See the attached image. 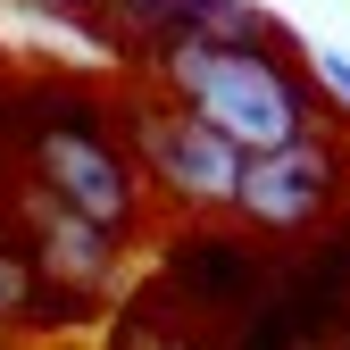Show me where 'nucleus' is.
Returning a JSON list of instances; mask_svg holds the SVG:
<instances>
[{
  "instance_id": "obj_1",
  "label": "nucleus",
  "mask_w": 350,
  "mask_h": 350,
  "mask_svg": "<svg viewBox=\"0 0 350 350\" xmlns=\"http://www.w3.org/2000/svg\"><path fill=\"white\" fill-rule=\"evenodd\" d=\"M0 159L17 167L33 200L67 217H92L100 234L134 242L142 234V175L117 134L109 83L83 75H9L0 92Z\"/></svg>"
},
{
  "instance_id": "obj_2",
  "label": "nucleus",
  "mask_w": 350,
  "mask_h": 350,
  "mask_svg": "<svg viewBox=\"0 0 350 350\" xmlns=\"http://www.w3.org/2000/svg\"><path fill=\"white\" fill-rule=\"evenodd\" d=\"M125 75L159 83L175 109H192L242 159L284 150V142H300V134H317V125L342 117L325 100L309 51H300V33H284V42H167V51H150Z\"/></svg>"
},
{
  "instance_id": "obj_3",
  "label": "nucleus",
  "mask_w": 350,
  "mask_h": 350,
  "mask_svg": "<svg viewBox=\"0 0 350 350\" xmlns=\"http://www.w3.org/2000/svg\"><path fill=\"white\" fill-rule=\"evenodd\" d=\"M109 109H117V134H125V150H134L142 192L175 200V208L192 217V226H217V217L234 208L242 150H234L226 134H208L192 109H175L159 83H142V75L109 83Z\"/></svg>"
},
{
  "instance_id": "obj_4",
  "label": "nucleus",
  "mask_w": 350,
  "mask_h": 350,
  "mask_svg": "<svg viewBox=\"0 0 350 350\" xmlns=\"http://www.w3.org/2000/svg\"><path fill=\"white\" fill-rule=\"evenodd\" d=\"M342 217H350V109L284 150L242 159L226 226H242L250 242H317Z\"/></svg>"
},
{
  "instance_id": "obj_5",
  "label": "nucleus",
  "mask_w": 350,
  "mask_h": 350,
  "mask_svg": "<svg viewBox=\"0 0 350 350\" xmlns=\"http://www.w3.org/2000/svg\"><path fill=\"white\" fill-rule=\"evenodd\" d=\"M267 292H275V267H267V250H258L242 226H184L167 242V267L150 284V300H175V309H192V325H242L250 309H267Z\"/></svg>"
},
{
  "instance_id": "obj_6",
  "label": "nucleus",
  "mask_w": 350,
  "mask_h": 350,
  "mask_svg": "<svg viewBox=\"0 0 350 350\" xmlns=\"http://www.w3.org/2000/svg\"><path fill=\"white\" fill-rule=\"evenodd\" d=\"M17 234H25V250H33L42 284L67 292V300H83V309H92V300L117 284L125 242L100 234L92 217H67V208H51V200H25V208H17Z\"/></svg>"
},
{
  "instance_id": "obj_7",
  "label": "nucleus",
  "mask_w": 350,
  "mask_h": 350,
  "mask_svg": "<svg viewBox=\"0 0 350 350\" xmlns=\"http://www.w3.org/2000/svg\"><path fill=\"white\" fill-rule=\"evenodd\" d=\"M117 350H217L208 342V325H142V317H125V334H117Z\"/></svg>"
},
{
  "instance_id": "obj_8",
  "label": "nucleus",
  "mask_w": 350,
  "mask_h": 350,
  "mask_svg": "<svg viewBox=\"0 0 350 350\" xmlns=\"http://www.w3.org/2000/svg\"><path fill=\"white\" fill-rule=\"evenodd\" d=\"M309 67H317V83H325V100L350 109V59H342V51H309Z\"/></svg>"
},
{
  "instance_id": "obj_9",
  "label": "nucleus",
  "mask_w": 350,
  "mask_h": 350,
  "mask_svg": "<svg viewBox=\"0 0 350 350\" xmlns=\"http://www.w3.org/2000/svg\"><path fill=\"white\" fill-rule=\"evenodd\" d=\"M17 9H42V17H59V25H83V33H92L100 0H17Z\"/></svg>"
},
{
  "instance_id": "obj_10",
  "label": "nucleus",
  "mask_w": 350,
  "mask_h": 350,
  "mask_svg": "<svg viewBox=\"0 0 350 350\" xmlns=\"http://www.w3.org/2000/svg\"><path fill=\"white\" fill-rule=\"evenodd\" d=\"M0 92H9V67H0Z\"/></svg>"
},
{
  "instance_id": "obj_11",
  "label": "nucleus",
  "mask_w": 350,
  "mask_h": 350,
  "mask_svg": "<svg viewBox=\"0 0 350 350\" xmlns=\"http://www.w3.org/2000/svg\"><path fill=\"white\" fill-rule=\"evenodd\" d=\"M342 234H350V217H342Z\"/></svg>"
}]
</instances>
